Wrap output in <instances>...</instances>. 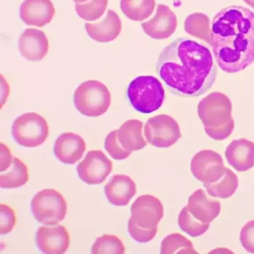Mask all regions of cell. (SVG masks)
<instances>
[{
    "label": "cell",
    "instance_id": "cell-1",
    "mask_svg": "<svg viewBox=\"0 0 254 254\" xmlns=\"http://www.w3.org/2000/svg\"><path fill=\"white\" fill-rule=\"evenodd\" d=\"M156 71L166 87L182 97L204 94L217 78V67L209 49L185 37L165 47L157 59Z\"/></svg>",
    "mask_w": 254,
    "mask_h": 254
},
{
    "label": "cell",
    "instance_id": "cell-2",
    "mask_svg": "<svg viewBox=\"0 0 254 254\" xmlns=\"http://www.w3.org/2000/svg\"><path fill=\"white\" fill-rule=\"evenodd\" d=\"M212 50L218 66L229 74L254 62V12L238 5L218 11L212 22Z\"/></svg>",
    "mask_w": 254,
    "mask_h": 254
},
{
    "label": "cell",
    "instance_id": "cell-3",
    "mask_svg": "<svg viewBox=\"0 0 254 254\" xmlns=\"http://www.w3.org/2000/svg\"><path fill=\"white\" fill-rule=\"evenodd\" d=\"M231 101L220 92L209 93L197 105V114L206 134L217 141L227 139L233 133L235 122Z\"/></svg>",
    "mask_w": 254,
    "mask_h": 254
},
{
    "label": "cell",
    "instance_id": "cell-4",
    "mask_svg": "<svg viewBox=\"0 0 254 254\" xmlns=\"http://www.w3.org/2000/svg\"><path fill=\"white\" fill-rule=\"evenodd\" d=\"M127 96L138 112L152 114L160 109L165 99V90L159 79L151 75L136 77L129 84Z\"/></svg>",
    "mask_w": 254,
    "mask_h": 254
},
{
    "label": "cell",
    "instance_id": "cell-5",
    "mask_svg": "<svg viewBox=\"0 0 254 254\" xmlns=\"http://www.w3.org/2000/svg\"><path fill=\"white\" fill-rule=\"evenodd\" d=\"M73 102L80 114L87 117H98L109 109L111 95L103 83L89 80L77 87L74 92Z\"/></svg>",
    "mask_w": 254,
    "mask_h": 254
},
{
    "label": "cell",
    "instance_id": "cell-6",
    "mask_svg": "<svg viewBox=\"0 0 254 254\" xmlns=\"http://www.w3.org/2000/svg\"><path fill=\"white\" fill-rule=\"evenodd\" d=\"M14 141L25 148H36L42 145L50 134L48 123L36 113H26L16 118L11 127Z\"/></svg>",
    "mask_w": 254,
    "mask_h": 254
},
{
    "label": "cell",
    "instance_id": "cell-7",
    "mask_svg": "<svg viewBox=\"0 0 254 254\" xmlns=\"http://www.w3.org/2000/svg\"><path fill=\"white\" fill-rule=\"evenodd\" d=\"M67 203L59 191L45 189L37 193L31 202V209L38 222L54 225L63 221L67 213Z\"/></svg>",
    "mask_w": 254,
    "mask_h": 254
},
{
    "label": "cell",
    "instance_id": "cell-8",
    "mask_svg": "<svg viewBox=\"0 0 254 254\" xmlns=\"http://www.w3.org/2000/svg\"><path fill=\"white\" fill-rule=\"evenodd\" d=\"M147 141L156 148H168L181 137L179 125L175 119L160 114L148 119L144 127Z\"/></svg>",
    "mask_w": 254,
    "mask_h": 254
},
{
    "label": "cell",
    "instance_id": "cell-9",
    "mask_svg": "<svg viewBox=\"0 0 254 254\" xmlns=\"http://www.w3.org/2000/svg\"><path fill=\"white\" fill-rule=\"evenodd\" d=\"M193 176L203 184L215 183L225 172L222 157L212 150H202L194 154L190 166Z\"/></svg>",
    "mask_w": 254,
    "mask_h": 254
},
{
    "label": "cell",
    "instance_id": "cell-10",
    "mask_svg": "<svg viewBox=\"0 0 254 254\" xmlns=\"http://www.w3.org/2000/svg\"><path fill=\"white\" fill-rule=\"evenodd\" d=\"M112 170V161L100 150L87 152L76 168L80 179L88 185H99L105 182Z\"/></svg>",
    "mask_w": 254,
    "mask_h": 254
},
{
    "label": "cell",
    "instance_id": "cell-11",
    "mask_svg": "<svg viewBox=\"0 0 254 254\" xmlns=\"http://www.w3.org/2000/svg\"><path fill=\"white\" fill-rule=\"evenodd\" d=\"M135 224L142 228L157 227L164 215V207L160 199L151 194L139 196L130 208Z\"/></svg>",
    "mask_w": 254,
    "mask_h": 254
},
{
    "label": "cell",
    "instance_id": "cell-12",
    "mask_svg": "<svg viewBox=\"0 0 254 254\" xmlns=\"http://www.w3.org/2000/svg\"><path fill=\"white\" fill-rule=\"evenodd\" d=\"M35 242L41 252L63 254L70 245V236L63 225L42 226L37 231Z\"/></svg>",
    "mask_w": 254,
    "mask_h": 254
},
{
    "label": "cell",
    "instance_id": "cell-13",
    "mask_svg": "<svg viewBox=\"0 0 254 254\" xmlns=\"http://www.w3.org/2000/svg\"><path fill=\"white\" fill-rule=\"evenodd\" d=\"M144 32L152 39L165 40L170 38L178 27V19L167 5L159 4L152 19L141 25Z\"/></svg>",
    "mask_w": 254,
    "mask_h": 254
},
{
    "label": "cell",
    "instance_id": "cell-14",
    "mask_svg": "<svg viewBox=\"0 0 254 254\" xmlns=\"http://www.w3.org/2000/svg\"><path fill=\"white\" fill-rule=\"evenodd\" d=\"M50 49L48 38L42 31L26 29L18 40V50L22 57L32 62L42 61Z\"/></svg>",
    "mask_w": 254,
    "mask_h": 254
},
{
    "label": "cell",
    "instance_id": "cell-15",
    "mask_svg": "<svg viewBox=\"0 0 254 254\" xmlns=\"http://www.w3.org/2000/svg\"><path fill=\"white\" fill-rule=\"evenodd\" d=\"M56 8L51 0H24L20 5V17L27 26L42 28L53 20Z\"/></svg>",
    "mask_w": 254,
    "mask_h": 254
},
{
    "label": "cell",
    "instance_id": "cell-16",
    "mask_svg": "<svg viewBox=\"0 0 254 254\" xmlns=\"http://www.w3.org/2000/svg\"><path fill=\"white\" fill-rule=\"evenodd\" d=\"M86 149L85 141L80 135L66 132L57 138L53 151L59 161L64 164L72 165L82 158Z\"/></svg>",
    "mask_w": 254,
    "mask_h": 254
},
{
    "label": "cell",
    "instance_id": "cell-17",
    "mask_svg": "<svg viewBox=\"0 0 254 254\" xmlns=\"http://www.w3.org/2000/svg\"><path fill=\"white\" fill-rule=\"evenodd\" d=\"M105 194L111 204L116 206L128 205L136 193V185L126 175H115L105 185Z\"/></svg>",
    "mask_w": 254,
    "mask_h": 254
},
{
    "label": "cell",
    "instance_id": "cell-18",
    "mask_svg": "<svg viewBox=\"0 0 254 254\" xmlns=\"http://www.w3.org/2000/svg\"><path fill=\"white\" fill-rule=\"evenodd\" d=\"M187 209L198 221L210 224L221 212V203L209 198L201 189L194 191L188 199Z\"/></svg>",
    "mask_w": 254,
    "mask_h": 254
},
{
    "label": "cell",
    "instance_id": "cell-19",
    "mask_svg": "<svg viewBox=\"0 0 254 254\" xmlns=\"http://www.w3.org/2000/svg\"><path fill=\"white\" fill-rule=\"evenodd\" d=\"M84 27L92 40L105 44L118 38L123 25L118 14L113 10H108L103 20L96 23H86Z\"/></svg>",
    "mask_w": 254,
    "mask_h": 254
},
{
    "label": "cell",
    "instance_id": "cell-20",
    "mask_svg": "<svg viewBox=\"0 0 254 254\" xmlns=\"http://www.w3.org/2000/svg\"><path fill=\"white\" fill-rule=\"evenodd\" d=\"M225 157L237 172H244L254 166V143L247 139H235L226 148Z\"/></svg>",
    "mask_w": 254,
    "mask_h": 254
},
{
    "label": "cell",
    "instance_id": "cell-21",
    "mask_svg": "<svg viewBox=\"0 0 254 254\" xmlns=\"http://www.w3.org/2000/svg\"><path fill=\"white\" fill-rule=\"evenodd\" d=\"M143 123L138 120H129L117 130V137L120 145L126 151L143 149L147 142L142 133Z\"/></svg>",
    "mask_w": 254,
    "mask_h": 254
},
{
    "label": "cell",
    "instance_id": "cell-22",
    "mask_svg": "<svg viewBox=\"0 0 254 254\" xmlns=\"http://www.w3.org/2000/svg\"><path fill=\"white\" fill-rule=\"evenodd\" d=\"M29 181L27 166L18 157H14L11 166L0 174V187L2 189L19 188Z\"/></svg>",
    "mask_w": 254,
    "mask_h": 254
},
{
    "label": "cell",
    "instance_id": "cell-23",
    "mask_svg": "<svg viewBox=\"0 0 254 254\" xmlns=\"http://www.w3.org/2000/svg\"><path fill=\"white\" fill-rule=\"evenodd\" d=\"M184 29L189 35L198 38L212 46V32L207 15L203 13H194L186 18Z\"/></svg>",
    "mask_w": 254,
    "mask_h": 254
},
{
    "label": "cell",
    "instance_id": "cell-24",
    "mask_svg": "<svg viewBox=\"0 0 254 254\" xmlns=\"http://www.w3.org/2000/svg\"><path fill=\"white\" fill-rule=\"evenodd\" d=\"M203 187L209 195L221 199L232 197L239 187L237 175L231 170L226 168L224 175L221 179L215 183L203 184Z\"/></svg>",
    "mask_w": 254,
    "mask_h": 254
},
{
    "label": "cell",
    "instance_id": "cell-25",
    "mask_svg": "<svg viewBox=\"0 0 254 254\" xmlns=\"http://www.w3.org/2000/svg\"><path fill=\"white\" fill-rule=\"evenodd\" d=\"M155 0H121L120 8L123 14L133 21L142 22L154 12Z\"/></svg>",
    "mask_w": 254,
    "mask_h": 254
},
{
    "label": "cell",
    "instance_id": "cell-26",
    "mask_svg": "<svg viewBox=\"0 0 254 254\" xmlns=\"http://www.w3.org/2000/svg\"><path fill=\"white\" fill-rule=\"evenodd\" d=\"M160 254H197V252L194 250L192 242L185 236L179 233H172L162 241Z\"/></svg>",
    "mask_w": 254,
    "mask_h": 254
},
{
    "label": "cell",
    "instance_id": "cell-27",
    "mask_svg": "<svg viewBox=\"0 0 254 254\" xmlns=\"http://www.w3.org/2000/svg\"><path fill=\"white\" fill-rule=\"evenodd\" d=\"M178 225L180 229L191 237H198L204 234L209 227V224L196 219L184 206L178 215Z\"/></svg>",
    "mask_w": 254,
    "mask_h": 254
},
{
    "label": "cell",
    "instance_id": "cell-28",
    "mask_svg": "<svg viewBox=\"0 0 254 254\" xmlns=\"http://www.w3.org/2000/svg\"><path fill=\"white\" fill-rule=\"evenodd\" d=\"M91 251L93 254H124L126 252L123 241L114 235L108 234L98 237Z\"/></svg>",
    "mask_w": 254,
    "mask_h": 254
},
{
    "label": "cell",
    "instance_id": "cell-29",
    "mask_svg": "<svg viewBox=\"0 0 254 254\" xmlns=\"http://www.w3.org/2000/svg\"><path fill=\"white\" fill-rule=\"evenodd\" d=\"M108 5V0H91L89 2L75 4V8L77 14L83 20L95 21L103 15Z\"/></svg>",
    "mask_w": 254,
    "mask_h": 254
},
{
    "label": "cell",
    "instance_id": "cell-30",
    "mask_svg": "<svg viewBox=\"0 0 254 254\" xmlns=\"http://www.w3.org/2000/svg\"><path fill=\"white\" fill-rule=\"evenodd\" d=\"M105 150L114 160H123L132 154L131 151H126L119 143L117 137V130L110 132L105 140Z\"/></svg>",
    "mask_w": 254,
    "mask_h": 254
},
{
    "label": "cell",
    "instance_id": "cell-31",
    "mask_svg": "<svg viewBox=\"0 0 254 254\" xmlns=\"http://www.w3.org/2000/svg\"><path fill=\"white\" fill-rule=\"evenodd\" d=\"M127 230H128L129 235L133 240L139 243H147L154 239L158 228L157 227L151 229L142 228L135 224L133 219L130 218L127 224Z\"/></svg>",
    "mask_w": 254,
    "mask_h": 254
},
{
    "label": "cell",
    "instance_id": "cell-32",
    "mask_svg": "<svg viewBox=\"0 0 254 254\" xmlns=\"http://www.w3.org/2000/svg\"><path fill=\"white\" fill-rule=\"evenodd\" d=\"M17 223L15 211L8 205L0 204V234L6 235L14 230Z\"/></svg>",
    "mask_w": 254,
    "mask_h": 254
},
{
    "label": "cell",
    "instance_id": "cell-33",
    "mask_svg": "<svg viewBox=\"0 0 254 254\" xmlns=\"http://www.w3.org/2000/svg\"><path fill=\"white\" fill-rule=\"evenodd\" d=\"M242 246L251 254H254V220L248 221L240 232L239 236Z\"/></svg>",
    "mask_w": 254,
    "mask_h": 254
},
{
    "label": "cell",
    "instance_id": "cell-34",
    "mask_svg": "<svg viewBox=\"0 0 254 254\" xmlns=\"http://www.w3.org/2000/svg\"><path fill=\"white\" fill-rule=\"evenodd\" d=\"M1 163H0V170L1 172L6 170L12 163L13 157L11 150L8 146L4 145L3 142H1Z\"/></svg>",
    "mask_w": 254,
    "mask_h": 254
},
{
    "label": "cell",
    "instance_id": "cell-35",
    "mask_svg": "<svg viewBox=\"0 0 254 254\" xmlns=\"http://www.w3.org/2000/svg\"><path fill=\"white\" fill-rule=\"evenodd\" d=\"M244 2L254 9V0H244Z\"/></svg>",
    "mask_w": 254,
    "mask_h": 254
},
{
    "label": "cell",
    "instance_id": "cell-36",
    "mask_svg": "<svg viewBox=\"0 0 254 254\" xmlns=\"http://www.w3.org/2000/svg\"><path fill=\"white\" fill-rule=\"evenodd\" d=\"M74 2H75V3H81V2H86L88 0H72Z\"/></svg>",
    "mask_w": 254,
    "mask_h": 254
}]
</instances>
